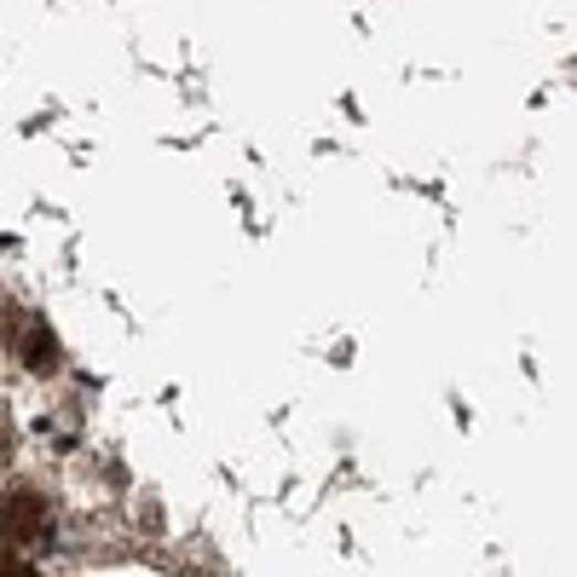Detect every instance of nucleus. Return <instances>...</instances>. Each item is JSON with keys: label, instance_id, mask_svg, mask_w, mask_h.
<instances>
[{"label": "nucleus", "instance_id": "obj_2", "mask_svg": "<svg viewBox=\"0 0 577 577\" xmlns=\"http://www.w3.org/2000/svg\"><path fill=\"white\" fill-rule=\"evenodd\" d=\"M23 353H30V370H53V364H58L53 330H46V323H30V346H23Z\"/></svg>", "mask_w": 577, "mask_h": 577}, {"label": "nucleus", "instance_id": "obj_1", "mask_svg": "<svg viewBox=\"0 0 577 577\" xmlns=\"http://www.w3.org/2000/svg\"><path fill=\"white\" fill-rule=\"evenodd\" d=\"M46 532V503L35 491H7L0 496V537H12V543H23V537H41Z\"/></svg>", "mask_w": 577, "mask_h": 577}, {"label": "nucleus", "instance_id": "obj_3", "mask_svg": "<svg viewBox=\"0 0 577 577\" xmlns=\"http://www.w3.org/2000/svg\"><path fill=\"white\" fill-rule=\"evenodd\" d=\"M0 577H41L30 560H18V555H7V548H0Z\"/></svg>", "mask_w": 577, "mask_h": 577}]
</instances>
